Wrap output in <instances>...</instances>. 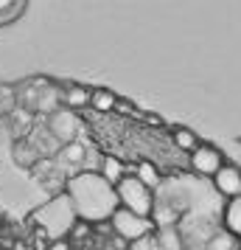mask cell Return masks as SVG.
Segmentation results:
<instances>
[{"label":"cell","mask_w":241,"mask_h":250,"mask_svg":"<svg viewBox=\"0 0 241 250\" xmlns=\"http://www.w3.org/2000/svg\"><path fill=\"white\" fill-rule=\"evenodd\" d=\"M98 174H101V177L110 183V186H118V183H121V180L129 174V166H124V160L115 158V155H104Z\"/></svg>","instance_id":"9c48e42d"},{"label":"cell","mask_w":241,"mask_h":250,"mask_svg":"<svg viewBox=\"0 0 241 250\" xmlns=\"http://www.w3.org/2000/svg\"><path fill=\"white\" fill-rule=\"evenodd\" d=\"M65 194H68L79 222H87V225L110 222V216L118 211L115 186H110L98 171H79V174H73L65 183Z\"/></svg>","instance_id":"6da1fadb"},{"label":"cell","mask_w":241,"mask_h":250,"mask_svg":"<svg viewBox=\"0 0 241 250\" xmlns=\"http://www.w3.org/2000/svg\"><path fill=\"white\" fill-rule=\"evenodd\" d=\"M28 9L25 0H0V25H9L14 20H20V14Z\"/></svg>","instance_id":"4fadbf2b"},{"label":"cell","mask_w":241,"mask_h":250,"mask_svg":"<svg viewBox=\"0 0 241 250\" xmlns=\"http://www.w3.org/2000/svg\"><path fill=\"white\" fill-rule=\"evenodd\" d=\"M59 96H62V107H65V110L79 113V110H87V107H90V90L81 87V84H68Z\"/></svg>","instance_id":"ba28073f"},{"label":"cell","mask_w":241,"mask_h":250,"mask_svg":"<svg viewBox=\"0 0 241 250\" xmlns=\"http://www.w3.org/2000/svg\"><path fill=\"white\" fill-rule=\"evenodd\" d=\"M45 129L56 138L59 146H65V144H76V141H81L84 121H81L79 113L59 107V110H54V113L48 115V126H45Z\"/></svg>","instance_id":"277c9868"},{"label":"cell","mask_w":241,"mask_h":250,"mask_svg":"<svg viewBox=\"0 0 241 250\" xmlns=\"http://www.w3.org/2000/svg\"><path fill=\"white\" fill-rule=\"evenodd\" d=\"M213 188H216L224 200H236V197H241V166L224 163V166L213 174Z\"/></svg>","instance_id":"52a82bcc"},{"label":"cell","mask_w":241,"mask_h":250,"mask_svg":"<svg viewBox=\"0 0 241 250\" xmlns=\"http://www.w3.org/2000/svg\"><path fill=\"white\" fill-rule=\"evenodd\" d=\"M224 163H227V160H224V152H222L219 146H213V144H199L196 152L188 155L191 171L199 174V177H210V180H213V174H216Z\"/></svg>","instance_id":"8992f818"},{"label":"cell","mask_w":241,"mask_h":250,"mask_svg":"<svg viewBox=\"0 0 241 250\" xmlns=\"http://www.w3.org/2000/svg\"><path fill=\"white\" fill-rule=\"evenodd\" d=\"M132 174H135V177H138V180L143 183V186H149L151 191H154V186H160V171L154 169L149 160H140L138 166L132 169Z\"/></svg>","instance_id":"5bb4252c"},{"label":"cell","mask_w":241,"mask_h":250,"mask_svg":"<svg viewBox=\"0 0 241 250\" xmlns=\"http://www.w3.org/2000/svg\"><path fill=\"white\" fill-rule=\"evenodd\" d=\"M222 225H224V230H227L230 236L241 239V197L227 200L224 211H222Z\"/></svg>","instance_id":"30bf717a"},{"label":"cell","mask_w":241,"mask_h":250,"mask_svg":"<svg viewBox=\"0 0 241 250\" xmlns=\"http://www.w3.org/2000/svg\"><path fill=\"white\" fill-rule=\"evenodd\" d=\"M76 211H73V205H70L68 194L62 191L56 194L54 200H48L39 211L34 214V222H37V236L42 239H68V233L73 230L76 225Z\"/></svg>","instance_id":"7a4b0ae2"},{"label":"cell","mask_w":241,"mask_h":250,"mask_svg":"<svg viewBox=\"0 0 241 250\" xmlns=\"http://www.w3.org/2000/svg\"><path fill=\"white\" fill-rule=\"evenodd\" d=\"M115 102H118V96H115L110 87H93L90 90V110H95L98 115L112 113Z\"/></svg>","instance_id":"8fae6325"},{"label":"cell","mask_w":241,"mask_h":250,"mask_svg":"<svg viewBox=\"0 0 241 250\" xmlns=\"http://www.w3.org/2000/svg\"><path fill=\"white\" fill-rule=\"evenodd\" d=\"M110 228H112L115 236H121L124 242H140V239L151 236L154 222L146 219V216L132 214V211H127V208H118V211L110 216Z\"/></svg>","instance_id":"5b68a950"},{"label":"cell","mask_w":241,"mask_h":250,"mask_svg":"<svg viewBox=\"0 0 241 250\" xmlns=\"http://www.w3.org/2000/svg\"><path fill=\"white\" fill-rule=\"evenodd\" d=\"M48 250H70V239H54V242H48Z\"/></svg>","instance_id":"e0dca14e"},{"label":"cell","mask_w":241,"mask_h":250,"mask_svg":"<svg viewBox=\"0 0 241 250\" xmlns=\"http://www.w3.org/2000/svg\"><path fill=\"white\" fill-rule=\"evenodd\" d=\"M14 160H17V163H23V166H37L42 158L34 152V146H31L28 141H23V144H17V146H14Z\"/></svg>","instance_id":"9a60e30c"},{"label":"cell","mask_w":241,"mask_h":250,"mask_svg":"<svg viewBox=\"0 0 241 250\" xmlns=\"http://www.w3.org/2000/svg\"><path fill=\"white\" fill-rule=\"evenodd\" d=\"M112 113H118V115H135V113H138V107H135L132 102H127V99H121V96H118Z\"/></svg>","instance_id":"2e32d148"},{"label":"cell","mask_w":241,"mask_h":250,"mask_svg":"<svg viewBox=\"0 0 241 250\" xmlns=\"http://www.w3.org/2000/svg\"><path fill=\"white\" fill-rule=\"evenodd\" d=\"M115 197H118V208H127L146 219H151V214H154V191L149 186H143L135 174H127L115 186Z\"/></svg>","instance_id":"3957f363"},{"label":"cell","mask_w":241,"mask_h":250,"mask_svg":"<svg viewBox=\"0 0 241 250\" xmlns=\"http://www.w3.org/2000/svg\"><path fill=\"white\" fill-rule=\"evenodd\" d=\"M171 141H174V146L180 149V152H185V155L196 152V146L202 144L199 135H196L194 129H188V126H174L171 129Z\"/></svg>","instance_id":"7c38bea8"}]
</instances>
